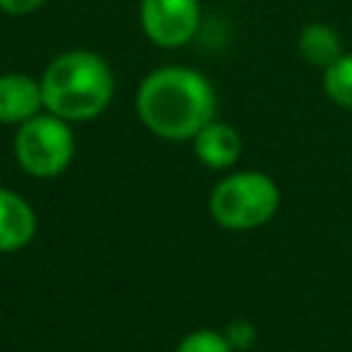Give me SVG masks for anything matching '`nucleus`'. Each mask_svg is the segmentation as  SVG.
Wrapping results in <instances>:
<instances>
[{"instance_id":"1","label":"nucleus","mask_w":352,"mask_h":352,"mask_svg":"<svg viewBox=\"0 0 352 352\" xmlns=\"http://www.w3.org/2000/svg\"><path fill=\"white\" fill-rule=\"evenodd\" d=\"M217 96L212 82L187 66H160L148 72L135 91V113L140 124L170 143L192 140L214 121Z\"/></svg>"},{"instance_id":"13","label":"nucleus","mask_w":352,"mask_h":352,"mask_svg":"<svg viewBox=\"0 0 352 352\" xmlns=\"http://www.w3.org/2000/svg\"><path fill=\"white\" fill-rule=\"evenodd\" d=\"M226 338L231 341V346H248L253 341V327L248 322H234L228 330H226Z\"/></svg>"},{"instance_id":"3","label":"nucleus","mask_w":352,"mask_h":352,"mask_svg":"<svg viewBox=\"0 0 352 352\" xmlns=\"http://www.w3.org/2000/svg\"><path fill=\"white\" fill-rule=\"evenodd\" d=\"M280 206V187L264 170L223 176L209 192V214L220 228L253 231L267 226Z\"/></svg>"},{"instance_id":"2","label":"nucleus","mask_w":352,"mask_h":352,"mask_svg":"<svg viewBox=\"0 0 352 352\" xmlns=\"http://www.w3.org/2000/svg\"><path fill=\"white\" fill-rule=\"evenodd\" d=\"M38 82L44 110L69 124H82L102 116L116 94L113 69L94 50H66L55 55Z\"/></svg>"},{"instance_id":"12","label":"nucleus","mask_w":352,"mask_h":352,"mask_svg":"<svg viewBox=\"0 0 352 352\" xmlns=\"http://www.w3.org/2000/svg\"><path fill=\"white\" fill-rule=\"evenodd\" d=\"M47 0H0V11L11 14V16H28L33 11H38Z\"/></svg>"},{"instance_id":"8","label":"nucleus","mask_w":352,"mask_h":352,"mask_svg":"<svg viewBox=\"0 0 352 352\" xmlns=\"http://www.w3.org/2000/svg\"><path fill=\"white\" fill-rule=\"evenodd\" d=\"M192 151L198 162L209 170H228L236 165L242 154V138L239 132L226 124V121H209L195 138H192Z\"/></svg>"},{"instance_id":"9","label":"nucleus","mask_w":352,"mask_h":352,"mask_svg":"<svg viewBox=\"0 0 352 352\" xmlns=\"http://www.w3.org/2000/svg\"><path fill=\"white\" fill-rule=\"evenodd\" d=\"M297 52L308 66H316L324 72L330 63H336L344 55V41L333 25L308 22L297 36Z\"/></svg>"},{"instance_id":"10","label":"nucleus","mask_w":352,"mask_h":352,"mask_svg":"<svg viewBox=\"0 0 352 352\" xmlns=\"http://www.w3.org/2000/svg\"><path fill=\"white\" fill-rule=\"evenodd\" d=\"M324 94L344 110H352V52H344L336 63L322 72Z\"/></svg>"},{"instance_id":"6","label":"nucleus","mask_w":352,"mask_h":352,"mask_svg":"<svg viewBox=\"0 0 352 352\" xmlns=\"http://www.w3.org/2000/svg\"><path fill=\"white\" fill-rule=\"evenodd\" d=\"M44 110L41 82L22 72L0 74V124L19 126Z\"/></svg>"},{"instance_id":"7","label":"nucleus","mask_w":352,"mask_h":352,"mask_svg":"<svg viewBox=\"0 0 352 352\" xmlns=\"http://www.w3.org/2000/svg\"><path fill=\"white\" fill-rule=\"evenodd\" d=\"M36 209L19 192L0 187V253H16L36 236Z\"/></svg>"},{"instance_id":"4","label":"nucleus","mask_w":352,"mask_h":352,"mask_svg":"<svg viewBox=\"0 0 352 352\" xmlns=\"http://www.w3.org/2000/svg\"><path fill=\"white\" fill-rule=\"evenodd\" d=\"M74 132L72 124L41 110L30 121L19 124L14 132L16 165L33 179H55L74 160Z\"/></svg>"},{"instance_id":"5","label":"nucleus","mask_w":352,"mask_h":352,"mask_svg":"<svg viewBox=\"0 0 352 352\" xmlns=\"http://www.w3.org/2000/svg\"><path fill=\"white\" fill-rule=\"evenodd\" d=\"M201 25L198 0H140V28L157 47L176 50L192 41Z\"/></svg>"},{"instance_id":"11","label":"nucleus","mask_w":352,"mask_h":352,"mask_svg":"<svg viewBox=\"0 0 352 352\" xmlns=\"http://www.w3.org/2000/svg\"><path fill=\"white\" fill-rule=\"evenodd\" d=\"M176 352H234V346L226 338V333H217V330H192L190 336H184L179 341Z\"/></svg>"}]
</instances>
